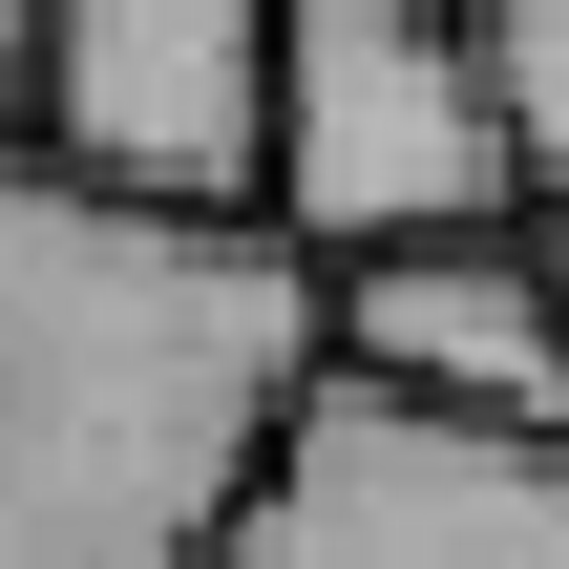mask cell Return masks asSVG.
<instances>
[{
	"instance_id": "obj_4",
	"label": "cell",
	"mask_w": 569,
	"mask_h": 569,
	"mask_svg": "<svg viewBox=\"0 0 569 569\" xmlns=\"http://www.w3.org/2000/svg\"><path fill=\"white\" fill-rule=\"evenodd\" d=\"M274 21L296 0H42L21 148L169 232H274Z\"/></svg>"
},
{
	"instance_id": "obj_7",
	"label": "cell",
	"mask_w": 569,
	"mask_h": 569,
	"mask_svg": "<svg viewBox=\"0 0 569 569\" xmlns=\"http://www.w3.org/2000/svg\"><path fill=\"white\" fill-rule=\"evenodd\" d=\"M21 106H42V0H0V148H21Z\"/></svg>"
},
{
	"instance_id": "obj_6",
	"label": "cell",
	"mask_w": 569,
	"mask_h": 569,
	"mask_svg": "<svg viewBox=\"0 0 569 569\" xmlns=\"http://www.w3.org/2000/svg\"><path fill=\"white\" fill-rule=\"evenodd\" d=\"M465 42H486V106H507L528 211H569V0H465Z\"/></svg>"
},
{
	"instance_id": "obj_1",
	"label": "cell",
	"mask_w": 569,
	"mask_h": 569,
	"mask_svg": "<svg viewBox=\"0 0 569 569\" xmlns=\"http://www.w3.org/2000/svg\"><path fill=\"white\" fill-rule=\"evenodd\" d=\"M317 380L338 296L296 232H169L0 148V569H211Z\"/></svg>"
},
{
	"instance_id": "obj_8",
	"label": "cell",
	"mask_w": 569,
	"mask_h": 569,
	"mask_svg": "<svg viewBox=\"0 0 569 569\" xmlns=\"http://www.w3.org/2000/svg\"><path fill=\"white\" fill-rule=\"evenodd\" d=\"M528 253H549V296H569V211H528Z\"/></svg>"
},
{
	"instance_id": "obj_2",
	"label": "cell",
	"mask_w": 569,
	"mask_h": 569,
	"mask_svg": "<svg viewBox=\"0 0 569 569\" xmlns=\"http://www.w3.org/2000/svg\"><path fill=\"white\" fill-rule=\"evenodd\" d=\"M274 232L317 253V296L380 253H443V232H528L465 0H296L274 21Z\"/></svg>"
},
{
	"instance_id": "obj_3",
	"label": "cell",
	"mask_w": 569,
	"mask_h": 569,
	"mask_svg": "<svg viewBox=\"0 0 569 569\" xmlns=\"http://www.w3.org/2000/svg\"><path fill=\"white\" fill-rule=\"evenodd\" d=\"M211 569H569V443L528 422H443L401 380H317L232 507Z\"/></svg>"
},
{
	"instance_id": "obj_5",
	"label": "cell",
	"mask_w": 569,
	"mask_h": 569,
	"mask_svg": "<svg viewBox=\"0 0 569 569\" xmlns=\"http://www.w3.org/2000/svg\"><path fill=\"white\" fill-rule=\"evenodd\" d=\"M338 359L401 380V401H443V422H528V443H569V296H549L528 232H443V253L338 274Z\"/></svg>"
}]
</instances>
